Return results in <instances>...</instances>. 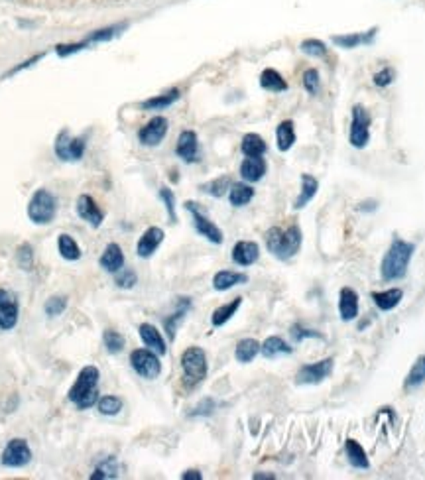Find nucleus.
Here are the masks:
<instances>
[{
	"instance_id": "1",
	"label": "nucleus",
	"mask_w": 425,
	"mask_h": 480,
	"mask_svg": "<svg viewBox=\"0 0 425 480\" xmlns=\"http://www.w3.org/2000/svg\"><path fill=\"white\" fill-rule=\"evenodd\" d=\"M415 247L402 238H394L380 264V276L384 282H396L408 274L411 256Z\"/></svg>"
},
{
	"instance_id": "2",
	"label": "nucleus",
	"mask_w": 425,
	"mask_h": 480,
	"mask_svg": "<svg viewBox=\"0 0 425 480\" xmlns=\"http://www.w3.org/2000/svg\"><path fill=\"white\" fill-rule=\"evenodd\" d=\"M99 378L101 372L97 366L81 368L79 376L69 390V402H73L79 409H89L99 402Z\"/></svg>"
},
{
	"instance_id": "3",
	"label": "nucleus",
	"mask_w": 425,
	"mask_h": 480,
	"mask_svg": "<svg viewBox=\"0 0 425 480\" xmlns=\"http://www.w3.org/2000/svg\"><path fill=\"white\" fill-rule=\"evenodd\" d=\"M266 247L279 260H290L301 247V231L297 227H290L286 231L272 227L266 233Z\"/></svg>"
},
{
	"instance_id": "4",
	"label": "nucleus",
	"mask_w": 425,
	"mask_h": 480,
	"mask_svg": "<svg viewBox=\"0 0 425 480\" xmlns=\"http://www.w3.org/2000/svg\"><path fill=\"white\" fill-rule=\"evenodd\" d=\"M181 370L187 388H195L207 378V356L205 350L199 347H189L181 354Z\"/></svg>"
},
{
	"instance_id": "5",
	"label": "nucleus",
	"mask_w": 425,
	"mask_h": 480,
	"mask_svg": "<svg viewBox=\"0 0 425 480\" xmlns=\"http://www.w3.org/2000/svg\"><path fill=\"white\" fill-rule=\"evenodd\" d=\"M58 213L56 197L47 190H38L28 203V217L34 225H49Z\"/></svg>"
},
{
	"instance_id": "6",
	"label": "nucleus",
	"mask_w": 425,
	"mask_h": 480,
	"mask_svg": "<svg viewBox=\"0 0 425 480\" xmlns=\"http://www.w3.org/2000/svg\"><path fill=\"white\" fill-rule=\"evenodd\" d=\"M130 366L138 376L156 380L161 374V363L158 354L150 349H136L130 352Z\"/></svg>"
},
{
	"instance_id": "7",
	"label": "nucleus",
	"mask_w": 425,
	"mask_h": 480,
	"mask_svg": "<svg viewBox=\"0 0 425 480\" xmlns=\"http://www.w3.org/2000/svg\"><path fill=\"white\" fill-rule=\"evenodd\" d=\"M83 154H85L83 138H71L67 130L59 132L58 140H56V156L59 160L77 161L83 158Z\"/></svg>"
},
{
	"instance_id": "8",
	"label": "nucleus",
	"mask_w": 425,
	"mask_h": 480,
	"mask_svg": "<svg viewBox=\"0 0 425 480\" xmlns=\"http://www.w3.org/2000/svg\"><path fill=\"white\" fill-rule=\"evenodd\" d=\"M331 372H333V358H325V361H319V363L303 364L297 370L295 382L297 384H306V386H309V384H319Z\"/></svg>"
},
{
	"instance_id": "9",
	"label": "nucleus",
	"mask_w": 425,
	"mask_h": 480,
	"mask_svg": "<svg viewBox=\"0 0 425 480\" xmlns=\"http://www.w3.org/2000/svg\"><path fill=\"white\" fill-rule=\"evenodd\" d=\"M32 459V451H30L28 443L24 439H12L6 449L2 451V465L8 468H20L26 466Z\"/></svg>"
},
{
	"instance_id": "10",
	"label": "nucleus",
	"mask_w": 425,
	"mask_h": 480,
	"mask_svg": "<svg viewBox=\"0 0 425 480\" xmlns=\"http://www.w3.org/2000/svg\"><path fill=\"white\" fill-rule=\"evenodd\" d=\"M185 209L189 211L191 215H193V225H195V231L201 234V236H205L209 242H213V244H220L222 242V233H220V229L215 225V222H211L209 218L197 209V205L195 203H185Z\"/></svg>"
},
{
	"instance_id": "11",
	"label": "nucleus",
	"mask_w": 425,
	"mask_h": 480,
	"mask_svg": "<svg viewBox=\"0 0 425 480\" xmlns=\"http://www.w3.org/2000/svg\"><path fill=\"white\" fill-rule=\"evenodd\" d=\"M368 126H370V117L363 106L352 108V122H351V144L354 148H365L368 144Z\"/></svg>"
},
{
	"instance_id": "12",
	"label": "nucleus",
	"mask_w": 425,
	"mask_h": 480,
	"mask_svg": "<svg viewBox=\"0 0 425 480\" xmlns=\"http://www.w3.org/2000/svg\"><path fill=\"white\" fill-rule=\"evenodd\" d=\"M18 321V301L14 293L0 290V329L8 331L12 329Z\"/></svg>"
},
{
	"instance_id": "13",
	"label": "nucleus",
	"mask_w": 425,
	"mask_h": 480,
	"mask_svg": "<svg viewBox=\"0 0 425 480\" xmlns=\"http://www.w3.org/2000/svg\"><path fill=\"white\" fill-rule=\"evenodd\" d=\"M77 215L95 229H99L103 225L104 213L101 211V207L95 203V199L91 195H81L77 199Z\"/></svg>"
},
{
	"instance_id": "14",
	"label": "nucleus",
	"mask_w": 425,
	"mask_h": 480,
	"mask_svg": "<svg viewBox=\"0 0 425 480\" xmlns=\"http://www.w3.org/2000/svg\"><path fill=\"white\" fill-rule=\"evenodd\" d=\"M168 134V120L163 117H154L142 130L138 132V138L144 146H158Z\"/></svg>"
},
{
	"instance_id": "15",
	"label": "nucleus",
	"mask_w": 425,
	"mask_h": 480,
	"mask_svg": "<svg viewBox=\"0 0 425 480\" xmlns=\"http://www.w3.org/2000/svg\"><path fill=\"white\" fill-rule=\"evenodd\" d=\"M176 154L183 161H197L199 160V142L197 134L193 130H185L179 134L176 146Z\"/></svg>"
},
{
	"instance_id": "16",
	"label": "nucleus",
	"mask_w": 425,
	"mask_h": 480,
	"mask_svg": "<svg viewBox=\"0 0 425 480\" xmlns=\"http://www.w3.org/2000/svg\"><path fill=\"white\" fill-rule=\"evenodd\" d=\"M161 242H163V231L160 227H150L146 233L140 236V240L136 244V254L140 258H150Z\"/></svg>"
},
{
	"instance_id": "17",
	"label": "nucleus",
	"mask_w": 425,
	"mask_h": 480,
	"mask_svg": "<svg viewBox=\"0 0 425 480\" xmlns=\"http://www.w3.org/2000/svg\"><path fill=\"white\" fill-rule=\"evenodd\" d=\"M260 258V247L252 240H240L233 248V262L238 266H252Z\"/></svg>"
},
{
	"instance_id": "18",
	"label": "nucleus",
	"mask_w": 425,
	"mask_h": 480,
	"mask_svg": "<svg viewBox=\"0 0 425 480\" xmlns=\"http://www.w3.org/2000/svg\"><path fill=\"white\" fill-rule=\"evenodd\" d=\"M138 333H140L142 343H144L150 350H154L158 356H163V354L168 352L165 341H163L161 333L156 329V327H154V325H150V323H142V325L138 327Z\"/></svg>"
},
{
	"instance_id": "19",
	"label": "nucleus",
	"mask_w": 425,
	"mask_h": 480,
	"mask_svg": "<svg viewBox=\"0 0 425 480\" xmlns=\"http://www.w3.org/2000/svg\"><path fill=\"white\" fill-rule=\"evenodd\" d=\"M338 313L343 321H352L358 317V293L352 288H343L338 293Z\"/></svg>"
},
{
	"instance_id": "20",
	"label": "nucleus",
	"mask_w": 425,
	"mask_h": 480,
	"mask_svg": "<svg viewBox=\"0 0 425 480\" xmlns=\"http://www.w3.org/2000/svg\"><path fill=\"white\" fill-rule=\"evenodd\" d=\"M99 264H101L103 270L111 272V274L120 272L124 268V252H122V248L118 247L117 242H111L108 247L104 248L103 254H101Z\"/></svg>"
},
{
	"instance_id": "21",
	"label": "nucleus",
	"mask_w": 425,
	"mask_h": 480,
	"mask_svg": "<svg viewBox=\"0 0 425 480\" xmlns=\"http://www.w3.org/2000/svg\"><path fill=\"white\" fill-rule=\"evenodd\" d=\"M249 282V276L242 272H233V270H220L213 277V288L217 291H227L235 286H242Z\"/></svg>"
},
{
	"instance_id": "22",
	"label": "nucleus",
	"mask_w": 425,
	"mask_h": 480,
	"mask_svg": "<svg viewBox=\"0 0 425 480\" xmlns=\"http://www.w3.org/2000/svg\"><path fill=\"white\" fill-rule=\"evenodd\" d=\"M189 309H191L189 297H179V299H177L176 313H172L168 319L163 321V325H165V333H168V336H170V341H174V339H176L177 327H179V323H181V321L185 319V315L189 313Z\"/></svg>"
},
{
	"instance_id": "23",
	"label": "nucleus",
	"mask_w": 425,
	"mask_h": 480,
	"mask_svg": "<svg viewBox=\"0 0 425 480\" xmlns=\"http://www.w3.org/2000/svg\"><path fill=\"white\" fill-rule=\"evenodd\" d=\"M264 174H266V161L262 160L260 156L246 158V160L242 161V165H240V175H242V179H244V181H250V183L260 181V179L264 177Z\"/></svg>"
},
{
	"instance_id": "24",
	"label": "nucleus",
	"mask_w": 425,
	"mask_h": 480,
	"mask_svg": "<svg viewBox=\"0 0 425 480\" xmlns=\"http://www.w3.org/2000/svg\"><path fill=\"white\" fill-rule=\"evenodd\" d=\"M260 352L264 354V358H278L284 354H292L293 349L279 336H268L264 341V345H260Z\"/></svg>"
},
{
	"instance_id": "25",
	"label": "nucleus",
	"mask_w": 425,
	"mask_h": 480,
	"mask_svg": "<svg viewBox=\"0 0 425 480\" xmlns=\"http://www.w3.org/2000/svg\"><path fill=\"white\" fill-rule=\"evenodd\" d=\"M345 451H347V461L349 465L354 466V468H368L370 463H368V455L367 451L363 449V445L354 439H347L345 443Z\"/></svg>"
},
{
	"instance_id": "26",
	"label": "nucleus",
	"mask_w": 425,
	"mask_h": 480,
	"mask_svg": "<svg viewBox=\"0 0 425 480\" xmlns=\"http://www.w3.org/2000/svg\"><path fill=\"white\" fill-rule=\"evenodd\" d=\"M402 297H404V291L400 290V288H392V290L372 293L374 306L378 307L380 311H390V309H394V307L402 301Z\"/></svg>"
},
{
	"instance_id": "27",
	"label": "nucleus",
	"mask_w": 425,
	"mask_h": 480,
	"mask_svg": "<svg viewBox=\"0 0 425 480\" xmlns=\"http://www.w3.org/2000/svg\"><path fill=\"white\" fill-rule=\"evenodd\" d=\"M317 190H319V183H317V179H315L313 175H309V174L301 175V193H299V197L295 199L293 207H295V209L306 207V205L315 197Z\"/></svg>"
},
{
	"instance_id": "28",
	"label": "nucleus",
	"mask_w": 425,
	"mask_h": 480,
	"mask_svg": "<svg viewBox=\"0 0 425 480\" xmlns=\"http://www.w3.org/2000/svg\"><path fill=\"white\" fill-rule=\"evenodd\" d=\"M240 306H242V297H235L231 304H225V306L217 307V309L213 311V317H211L213 327H222L225 323H229V321L233 319V315L238 311V307Z\"/></svg>"
},
{
	"instance_id": "29",
	"label": "nucleus",
	"mask_w": 425,
	"mask_h": 480,
	"mask_svg": "<svg viewBox=\"0 0 425 480\" xmlns=\"http://www.w3.org/2000/svg\"><path fill=\"white\" fill-rule=\"evenodd\" d=\"M260 352V343L256 339H242L238 345H236L235 356L238 363L249 364L256 358V354Z\"/></svg>"
},
{
	"instance_id": "30",
	"label": "nucleus",
	"mask_w": 425,
	"mask_h": 480,
	"mask_svg": "<svg viewBox=\"0 0 425 480\" xmlns=\"http://www.w3.org/2000/svg\"><path fill=\"white\" fill-rule=\"evenodd\" d=\"M58 250L61 254V258H65L67 262H75L81 258V248L75 242V238H71L69 234H59L58 238Z\"/></svg>"
},
{
	"instance_id": "31",
	"label": "nucleus",
	"mask_w": 425,
	"mask_h": 480,
	"mask_svg": "<svg viewBox=\"0 0 425 480\" xmlns=\"http://www.w3.org/2000/svg\"><path fill=\"white\" fill-rule=\"evenodd\" d=\"M252 197H254V190L246 183H233L229 190V199H231V205H235V207H244L246 203H250Z\"/></svg>"
},
{
	"instance_id": "32",
	"label": "nucleus",
	"mask_w": 425,
	"mask_h": 480,
	"mask_svg": "<svg viewBox=\"0 0 425 480\" xmlns=\"http://www.w3.org/2000/svg\"><path fill=\"white\" fill-rule=\"evenodd\" d=\"M276 140H278V148L282 152H288L295 142V130H293L292 120H284L279 122L278 130H276Z\"/></svg>"
},
{
	"instance_id": "33",
	"label": "nucleus",
	"mask_w": 425,
	"mask_h": 480,
	"mask_svg": "<svg viewBox=\"0 0 425 480\" xmlns=\"http://www.w3.org/2000/svg\"><path fill=\"white\" fill-rule=\"evenodd\" d=\"M424 382H425V356H420V358L415 361V364L411 366L410 374H408V378H406V382H404V388H406V390H415V388H420Z\"/></svg>"
},
{
	"instance_id": "34",
	"label": "nucleus",
	"mask_w": 425,
	"mask_h": 480,
	"mask_svg": "<svg viewBox=\"0 0 425 480\" xmlns=\"http://www.w3.org/2000/svg\"><path fill=\"white\" fill-rule=\"evenodd\" d=\"M260 85H262V89L272 91V93H279V91H286V89H288V83L284 81V77H282L276 69H266V71L260 75Z\"/></svg>"
},
{
	"instance_id": "35",
	"label": "nucleus",
	"mask_w": 425,
	"mask_h": 480,
	"mask_svg": "<svg viewBox=\"0 0 425 480\" xmlns=\"http://www.w3.org/2000/svg\"><path fill=\"white\" fill-rule=\"evenodd\" d=\"M242 154L246 158H252V156H262L266 152V142L258 136V134H246L242 138Z\"/></svg>"
},
{
	"instance_id": "36",
	"label": "nucleus",
	"mask_w": 425,
	"mask_h": 480,
	"mask_svg": "<svg viewBox=\"0 0 425 480\" xmlns=\"http://www.w3.org/2000/svg\"><path fill=\"white\" fill-rule=\"evenodd\" d=\"M177 99H179V91H177V89H172V91L165 93V95L148 99L146 102H142V106H144L146 111H160V108H168L170 104H174Z\"/></svg>"
},
{
	"instance_id": "37",
	"label": "nucleus",
	"mask_w": 425,
	"mask_h": 480,
	"mask_svg": "<svg viewBox=\"0 0 425 480\" xmlns=\"http://www.w3.org/2000/svg\"><path fill=\"white\" fill-rule=\"evenodd\" d=\"M374 34H376V30H370V32H368V36H365V34L337 36V38H333V42H335L337 45H341V47H356V45H360V44H370V42H372V38H374Z\"/></svg>"
},
{
	"instance_id": "38",
	"label": "nucleus",
	"mask_w": 425,
	"mask_h": 480,
	"mask_svg": "<svg viewBox=\"0 0 425 480\" xmlns=\"http://www.w3.org/2000/svg\"><path fill=\"white\" fill-rule=\"evenodd\" d=\"M97 408H99V413L103 415H117L122 409V400L118 396H104L97 402Z\"/></svg>"
},
{
	"instance_id": "39",
	"label": "nucleus",
	"mask_w": 425,
	"mask_h": 480,
	"mask_svg": "<svg viewBox=\"0 0 425 480\" xmlns=\"http://www.w3.org/2000/svg\"><path fill=\"white\" fill-rule=\"evenodd\" d=\"M103 343L104 349L108 350L111 354H118V352H122V349H124V336L120 335L118 331H113V329L104 331Z\"/></svg>"
},
{
	"instance_id": "40",
	"label": "nucleus",
	"mask_w": 425,
	"mask_h": 480,
	"mask_svg": "<svg viewBox=\"0 0 425 480\" xmlns=\"http://www.w3.org/2000/svg\"><path fill=\"white\" fill-rule=\"evenodd\" d=\"M118 475V466L117 459L115 457H108L104 463L95 468V472L91 475V479H115Z\"/></svg>"
},
{
	"instance_id": "41",
	"label": "nucleus",
	"mask_w": 425,
	"mask_h": 480,
	"mask_svg": "<svg viewBox=\"0 0 425 480\" xmlns=\"http://www.w3.org/2000/svg\"><path fill=\"white\" fill-rule=\"evenodd\" d=\"M67 307V297L65 295H54L45 301L44 311L47 317H59Z\"/></svg>"
},
{
	"instance_id": "42",
	"label": "nucleus",
	"mask_w": 425,
	"mask_h": 480,
	"mask_svg": "<svg viewBox=\"0 0 425 480\" xmlns=\"http://www.w3.org/2000/svg\"><path fill=\"white\" fill-rule=\"evenodd\" d=\"M227 190H231V179L229 177H219V179L203 185V191L209 193V195H213V197H222Z\"/></svg>"
},
{
	"instance_id": "43",
	"label": "nucleus",
	"mask_w": 425,
	"mask_h": 480,
	"mask_svg": "<svg viewBox=\"0 0 425 480\" xmlns=\"http://www.w3.org/2000/svg\"><path fill=\"white\" fill-rule=\"evenodd\" d=\"M138 277H136V272L134 270H128V268H122L120 272H117V286L122 288V290H130L136 286Z\"/></svg>"
},
{
	"instance_id": "44",
	"label": "nucleus",
	"mask_w": 425,
	"mask_h": 480,
	"mask_svg": "<svg viewBox=\"0 0 425 480\" xmlns=\"http://www.w3.org/2000/svg\"><path fill=\"white\" fill-rule=\"evenodd\" d=\"M301 49H303L306 54H309V56H315V58H323V56L327 54V47H325V44L319 42V40H306V42L301 44Z\"/></svg>"
},
{
	"instance_id": "45",
	"label": "nucleus",
	"mask_w": 425,
	"mask_h": 480,
	"mask_svg": "<svg viewBox=\"0 0 425 480\" xmlns=\"http://www.w3.org/2000/svg\"><path fill=\"white\" fill-rule=\"evenodd\" d=\"M160 197H161V199H163V203H165V209H168V215H170V220H172V222H176V220H177V217H176V197H174V193L168 190V187H161Z\"/></svg>"
},
{
	"instance_id": "46",
	"label": "nucleus",
	"mask_w": 425,
	"mask_h": 480,
	"mask_svg": "<svg viewBox=\"0 0 425 480\" xmlns=\"http://www.w3.org/2000/svg\"><path fill=\"white\" fill-rule=\"evenodd\" d=\"M303 87L308 89L311 95H317V91H319V73H317V69H308L303 73Z\"/></svg>"
},
{
	"instance_id": "47",
	"label": "nucleus",
	"mask_w": 425,
	"mask_h": 480,
	"mask_svg": "<svg viewBox=\"0 0 425 480\" xmlns=\"http://www.w3.org/2000/svg\"><path fill=\"white\" fill-rule=\"evenodd\" d=\"M290 335H292V339L295 341V343H301V341H306V339H321V335L317 333V331H311V329H303V327H299V325H293L292 331H290Z\"/></svg>"
},
{
	"instance_id": "48",
	"label": "nucleus",
	"mask_w": 425,
	"mask_h": 480,
	"mask_svg": "<svg viewBox=\"0 0 425 480\" xmlns=\"http://www.w3.org/2000/svg\"><path fill=\"white\" fill-rule=\"evenodd\" d=\"M18 262L24 270H32V264H34V254H32V247L30 244H24L18 250Z\"/></svg>"
},
{
	"instance_id": "49",
	"label": "nucleus",
	"mask_w": 425,
	"mask_h": 480,
	"mask_svg": "<svg viewBox=\"0 0 425 480\" xmlns=\"http://www.w3.org/2000/svg\"><path fill=\"white\" fill-rule=\"evenodd\" d=\"M392 81H394V71H392L390 67H386V69H382L380 73L374 75V83H376L378 87H388Z\"/></svg>"
},
{
	"instance_id": "50",
	"label": "nucleus",
	"mask_w": 425,
	"mask_h": 480,
	"mask_svg": "<svg viewBox=\"0 0 425 480\" xmlns=\"http://www.w3.org/2000/svg\"><path fill=\"white\" fill-rule=\"evenodd\" d=\"M211 409H215V402L213 400H203V404H199L195 411H191V415H205V413H211Z\"/></svg>"
},
{
	"instance_id": "51",
	"label": "nucleus",
	"mask_w": 425,
	"mask_h": 480,
	"mask_svg": "<svg viewBox=\"0 0 425 480\" xmlns=\"http://www.w3.org/2000/svg\"><path fill=\"white\" fill-rule=\"evenodd\" d=\"M181 479L183 480H203V475H201L199 470H185V472L181 475Z\"/></svg>"
},
{
	"instance_id": "52",
	"label": "nucleus",
	"mask_w": 425,
	"mask_h": 480,
	"mask_svg": "<svg viewBox=\"0 0 425 480\" xmlns=\"http://www.w3.org/2000/svg\"><path fill=\"white\" fill-rule=\"evenodd\" d=\"M254 479L256 480H260V479H274V475H254Z\"/></svg>"
}]
</instances>
